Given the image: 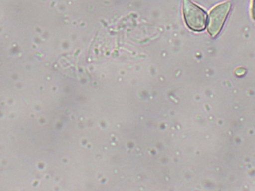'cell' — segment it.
<instances>
[{"instance_id": "6da1fadb", "label": "cell", "mask_w": 255, "mask_h": 191, "mask_svg": "<svg viewBox=\"0 0 255 191\" xmlns=\"http://www.w3.org/2000/svg\"><path fill=\"white\" fill-rule=\"evenodd\" d=\"M183 13L187 26L196 31L205 29L207 23V14L205 10L192 2L190 0H184Z\"/></svg>"}, {"instance_id": "7a4b0ae2", "label": "cell", "mask_w": 255, "mask_h": 191, "mask_svg": "<svg viewBox=\"0 0 255 191\" xmlns=\"http://www.w3.org/2000/svg\"><path fill=\"white\" fill-rule=\"evenodd\" d=\"M231 7L232 4L230 1H226L216 6L211 10L208 17V31L212 37L218 35L221 31L230 11Z\"/></svg>"}, {"instance_id": "3957f363", "label": "cell", "mask_w": 255, "mask_h": 191, "mask_svg": "<svg viewBox=\"0 0 255 191\" xmlns=\"http://www.w3.org/2000/svg\"><path fill=\"white\" fill-rule=\"evenodd\" d=\"M252 15L255 20V0H253V7H252Z\"/></svg>"}]
</instances>
